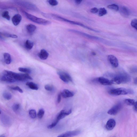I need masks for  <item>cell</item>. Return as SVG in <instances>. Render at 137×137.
Masks as SVG:
<instances>
[{
    "label": "cell",
    "instance_id": "37",
    "mask_svg": "<svg viewBox=\"0 0 137 137\" xmlns=\"http://www.w3.org/2000/svg\"><path fill=\"white\" fill-rule=\"evenodd\" d=\"M45 89L48 91H51L53 90L54 88L52 85H46L45 86Z\"/></svg>",
    "mask_w": 137,
    "mask_h": 137
},
{
    "label": "cell",
    "instance_id": "35",
    "mask_svg": "<svg viewBox=\"0 0 137 137\" xmlns=\"http://www.w3.org/2000/svg\"><path fill=\"white\" fill-rule=\"evenodd\" d=\"M137 19H134L132 20L131 22V25L132 27L137 30Z\"/></svg>",
    "mask_w": 137,
    "mask_h": 137
},
{
    "label": "cell",
    "instance_id": "6",
    "mask_svg": "<svg viewBox=\"0 0 137 137\" xmlns=\"http://www.w3.org/2000/svg\"><path fill=\"white\" fill-rule=\"evenodd\" d=\"M72 112L71 109L69 110L68 111L65 112L64 110H62L60 112L57 117L56 119L51 124L47 126V128L51 129L54 128L56 126L60 120L63 119L68 115L70 114Z\"/></svg>",
    "mask_w": 137,
    "mask_h": 137
},
{
    "label": "cell",
    "instance_id": "25",
    "mask_svg": "<svg viewBox=\"0 0 137 137\" xmlns=\"http://www.w3.org/2000/svg\"><path fill=\"white\" fill-rule=\"evenodd\" d=\"M107 8L111 10L117 11L119 10V7L118 6L115 4L110 5L107 6Z\"/></svg>",
    "mask_w": 137,
    "mask_h": 137
},
{
    "label": "cell",
    "instance_id": "39",
    "mask_svg": "<svg viewBox=\"0 0 137 137\" xmlns=\"http://www.w3.org/2000/svg\"><path fill=\"white\" fill-rule=\"evenodd\" d=\"M61 93L59 94L58 96L57 102L58 103L61 102Z\"/></svg>",
    "mask_w": 137,
    "mask_h": 137
},
{
    "label": "cell",
    "instance_id": "31",
    "mask_svg": "<svg viewBox=\"0 0 137 137\" xmlns=\"http://www.w3.org/2000/svg\"><path fill=\"white\" fill-rule=\"evenodd\" d=\"M12 108L14 112H17L20 109V104H18V103H15L13 105Z\"/></svg>",
    "mask_w": 137,
    "mask_h": 137
},
{
    "label": "cell",
    "instance_id": "22",
    "mask_svg": "<svg viewBox=\"0 0 137 137\" xmlns=\"http://www.w3.org/2000/svg\"><path fill=\"white\" fill-rule=\"evenodd\" d=\"M26 85L31 89L37 90H38V86L35 83L32 82H28L26 83Z\"/></svg>",
    "mask_w": 137,
    "mask_h": 137
},
{
    "label": "cell",
    "instance_id": "16",
    "mask_svg": "<svg viewBox=\"0 0 137 137\" xmlns=\"http://www.w3.org/2000/svg\"><path fill=\"white\" fill-rule=\"evenodd\" d=\"M49 56V54L46 50L42 49L38 54V56L41 59L46 60L47 59Z\"/></svg>",
    "mask_w": 137,
    "mask_h": 137
},
{
    "label": "cell",
    "instance_id": "26",
    "mask_svg": "<svg viewBox=\"0 0 137 137\" xmlns=\"http://www.w3.org/2000/svg\"><path fill=\"white\" fill-rule=\"evenodd\" d=\"M98 15L100 16H102L105 15L107 13L106 9L104 8H100L99 10H98Z\"/></svg>",
    "mask_w": 137,
    "mask_h": 137
},
{
    "label": "cell",
    "instance_id": "4",
    "mask_svg": "<svg viewBox=\"0 0 137 137\" xmlns=\"http://www.w3.org/2000/svg\"><path fill=\"white\" fill-rule=\"evenodd\" d=\"M108 93L112 95L119 96L133 94L134 92L133 90L131 89L120 88L111 90L108 91Z\"/></svg>",
    "mask_w": 137,
    "mask_h": 137
},
{
    "label": "cell",
    "instance_id": "40",
    "mask_svg": "<svg viewBox=\"0 0 137 137\" xmlns=\"http://www.w3.org/2000/svg\"><path fill=\"white\" fill-rule=\"evenodd\" d=\"M134 109L135 111L137 112V102H135V103L134 105Z\"/></svg>",
    "mask_w": 137,
    "mask_h": 137
},
{
    "label": "cell",
    "instance_id": "12",
    "mask_svg": "<svg viewBox=\"0 0 137 137\" xmlns=\"http://www.w3.org/2000/svg\"><path fill=\"white\" fill-rule=\"evenodd\" d=\"M108 61L111 65L115 68H117L119 65V62L117 58L113 55H110L108 56Z\"/></svg>",
    "mask_w": 137,
    "mask_h": 137
},
{
    "label": "cell",
    "instance_id": "24",
    "mask_svg": "<svg viewBox=\"0 0 137 137\" xmlns=\"http://www.w3.org/2000/svg\"><path fill=\"white\" fill-rule=\"evenodd\" d=\"M124 102L127 105L129 106L133 105L135 103V101L133 99H126L124 100Z\"/></svg>",
    "mask_w": 137,
    "mask_h": 137
},
{
    "label": "cell",
    "instance_id": "23",
    "mask_svg": "<svg viewBox=\"0 0 137 137\" xmlns=\"http://www.w3.org/2000/svg\"><path fill=\"white\" fill-rule=\"evenodd\" d=\"M34 45V43L30 40H26L25 43V47L28 50L32 49Z\"/></svg>",
    "mask_w": 137,
    "mask_h": 137
},
{
    "label": "cell",
    "instance_id": "43",
    "mask_svg": "<svg viewBox=\"0 0 137 137\" xmlns=\"http://www.w3.org/2000/svg\"><path fill=\"white\" fill-rule=\"evenodd\" d=\"M1 34H2V33L0 32V38H1V39H3V37H2Z\"/></svg>",
    "mask_w": 137,
    "mask_h": 137
},
{
    "label": "cell",
    "instance_id": "28",
    "mask_svg": "<svg viewBox=\"0 0 137 137\" xmlns=\"http://www.w3.org/2000/svg\"><path fill=\"white\" fill-rule=\"evenodd\" d=\"M18 70L19 71L28 74L30 73L31 72L30 69L26 68H19Z\"/></svg>",
    "mask_w": 137,
    "mask_h": 137
},
{
    "label": "cell",
    "instance_id": "33",
    "mask_svg": "<svg viewBox=\"0 0 137 137\" xmlns=\"http://www.w3.org/2000/svg\"><path fill=\"white\" fill-rule=\"evenodd\" d=\"M45 112V111L44 109H41L39 110L37 115L38 118L41 119L44 116Z\"/></svg>",
    "mask_w": 137,
    "mask_h": 137
},
{
    "label": "cell",
    "instance_id": "44",
    "mask_svg": "<svg viewBox=\"0 0 137 137\" xmlns=\"http://www.w3.org/2000/svg\"><path fill=\"white\" fill-rule=\"evenodd\" d=\"M92 54L93 55H96V54L94 52H93Z\"/></svg>",
    "mask_w": 137,
    "mask_h": 137
},
{
    "label": "cell",
    "instance_id": "29",
    "mask_svg": "<svg viewBox=\"0 0 137 137\" xmlns=\"http://www.w3.org/2000/svg\"><path fill=\"white\" fill-rule=\"evenodd\" d=\"M2 16L3 18L5 19L8 20H10V16L9 15V13L7 11H6L3 12L2 13Z\"/></svg>",
    "mask_w": 137,
    "mask_h": 137
},
{
    "label": "cell",
    "instance_id": "17",
    "mask_svg": "<svg viewBox=\"0 0 137 137\" xmlns=\"http://www.w3.org/2000/svg\"><path fill=\"white\" fill-rule=\"evenodd\" d=\"M62 97L64 98H67L73 97L74 93L68 90L65 89L61 93Z\"/></svg>",
    "mask_w": 137,
    "mask_h": 137
},
{
    "label": "cell",
    "instance_id": "42",
    "mask_svg": "<svg viewBox=\"0 0 137 137\" xmlns=\"http://www.w3.org/2000/svg\"><path fill=\"white\" fill-rule=\"evenodd\" d=\"M134 83L136 85H137V78H136L135 79V80L134 81Z\"/></svg>",
    "mask_w": 137,
    "mask_h": 137
},
{
    "label": "cell",
    "instance_id": "32",
    "mask_svg": "<svg viewBox=\"0 0 137 137\" xmlns=\"http://www.w3.org/2000/svg\"><path fill=\"white\" fill-rule=\"evenodd\" d=\"M3 35L5 36L8 38H18V36L15 34H12L8 33H3Z\"/></svg>",
    "mask_w": 137,
    "mask_h": 137
},
{
    "label": "cell",
    "instance_id": "13",
    "mask_svg": "<svg viewBox=\"0 0 137 137\" xmlns=\"http://www.w3.org/2000/svg\"><path fill=\"white\" fill-rule=\"evenodd\" d=\"M81 131L80 130H75L67 132L62 134L57 137H73L80 134Z\"/></svg>",
    "mask_w": 137,
    "mask_h": 137
},
{
    "label": "cell",
    "instance_id": "14",
    "mask_svg": "<svg viewBox=\"0 0 137 137\" xmlns=\"http://www.w3.org/2000/svg\"><path fill=\"white\" fill-rule=\"evenodd\" d=\"M116 123L115 120L112 119H110L107 122L106 125V128L108 130H111L114 128Z\"/></svg>",
    "mask_w": 137,
    "mask_h": 137
},
{
    "label": "cell",
    "instance_id": "5",
    "mask_svg": "<svg viewBox=\"0 0 137 137\" xmlns=\"http://www.w3.org/2000/svg\"><path fill=\"white\" fill-rule=\"evenodd\" d=\"M14 3L18 5L31 11L38 12L39 9L35 4L29 2L22 0H14Z\"/></svg>",
    "mask_w": 137,
    "mask_h": 137
},
{
    "label": "cell",
    "instance_id": "27",
    "mask_svg": "<svg viewBox=\"0 0 137 137\" xmlns=\"http://www.w3.org/2000/svg\"><path fill=\"white\" fill-rule=\"evenodd\" d=\"M3 96L4 98L7 100H10L12 98L11 94L7 92H4L3 94Z\"/></svg>",
    "mask_w": 137,
    "mask_h": 137
},
{
    "label": "cell",
    "instance_id": "36",
    "mask_svg": "<svg viewBox=\"0 0 137 137\" xmlns=\"http://www.w3.org/2000/svg\"><path fill=\"white\" fill-rule=\"evenodd\" d=\"M10 88L11 90L18 91L21 93H22L23 92V90L18 86H14V87H10Z\"/></svg>",
    "mask_w": 137,
    "mask_h": 137
},
{
    "label": "cell",
    "instance_id": "21",
    "mask_svg": "<svg viewBox=\"0 0 137 137\" xmlns=\"http://www.w3.org/2000/svg\"><path fill=\"white\" fill-rule=\"evenodd\" d=\"M3 56L6 63L8 65L10 64L12 61L11 57L10 54L8 53H5Z\"/></svg>",
    "mask_w": 137,
    "mask_h": 137
},
{
    "label": "cell",
    "instance_id": "41",
    "mask_svg": "<svg viewBox=\"0 0 137 137\" xmlns=\"http://www.w3.org/2000/svg\"><path fill=\"white\" fill-rule=\"evenodd\" d=\"M82 1V0H76L75 1L76 3L78 4H80L81 3Z\"/></svg>",
    "mask_w": 137,
    "mask_h": 137
},
{
    "label": "cell",
    "instance_id": "2",
    "mask_svg": "<svg viewBox=\"0 0 137 137\" xmlns=\"http://www.w3.org/2000/svg\"><path fill=\"white\" fill-rule=\"evenodd\" d=\"M111 80L113 84H116L120 85L130 82L131 80V78L128 74L123 72L117 74L112 78Z\"/></svg>",
    "mask_w": 137,
    "mask_h": 137
},
{
    "label": "cell",
    "instance_id": "8",
    "mask_svg": "<svg viewBox=\"0 0 137 137\" xmlns=\"http://www.w3.org/2000/svg\"><path fill=\"white\" fill-rule=\"evenodd\" d=\"M13 75L16 81H25L33 80L32 78L28 74L17 73L13 72Z\"/></svg>",
    "mask_w": 137,
    "mask_h": 137
},
{
    "label": "cell",
    "instance_id": "38",
    "mask_svg": "<svg viewBox=\"0 0 137 137\" xmlns=\"http://www.w3.org/2000/svg\"><path fill=\"white\" fill-rule=\"evenodd\" d=\"M98 9L96 7L92 8L90 10L91 12L93 13H98Z\"/></svg>",
    "mask_w": 137,
    "mask_h": 137
},
{
    "label": "cell",
    "instance_id": "46",
    "mask_svg": "<svg viewBox=\"0 0 137 137\" xmlns=\"http://www.w3.org/2000/svg\"><path fill=\"white\" fill-rule=\"evenodd\" d=\"M1 111L0 110V114H1Z\"/></svg>",
    "mask_w": 137,
    "mask_h": 137
},
{
    "label": "cell",
    "instance_id": "18",
    "mask_svg": "<svg viewBox=\"0 0 137 137\" xmlns=\"http://www.w3.org/2000/svg\"><path fill=\"white\" fill-rule=\"evenodd\" d=\"M120 12L121 15L125 17H128L130 14L129 11L128 9L124 7H122L120 8Z\"/></svg>",
    "mask_w": 137,
    "mask_h": 137
},
{
    "label": "cell",
    "instance_id": "34",
    "mask_svg": "<svg viewBox=\"0 0 137 137\" xmlns=\"http://www.w3.org/2000/svg\"><path fill=\"white\" fill-rule=\"evenodd\" d=\"M48 2L50 5L53 6H57L59 4L58 2L56 0H49Z\"/></svg>",
    "mask_w": 137,
    "mask_h": 137
},
{
    "label": "cell",
    "instance_id": "19",
    "mask_svg": "<svg viewBox=\"0 0 137 137\" xmlns=\"http://www.w3.org/2000/svg\"><path fill=\"white\" fill-rule=\"evenodd\" d=\"M1 120L3 124L6 126H9L11 124V119L5 115H3L1 117Z\"/></svg>",
    "mask_w": 137,
    "mask_h": 137
},
{
    "label": "cell",
    "instance_id": "30",
    "mask_svg": "<svg viewBox=\"0 0 137 137\" xmlns=\"http://www.w3.org/2000/svg\"><path fill=\"white\" fill-rule=\"evenodd\" d=\"M29 114L31 118L35 119L36 116V112L34 110H30L29 111Z\"/></svg>",
    "mask_w": 137,
    "mask_h": 137
},
{
    "label": "cell",
    "instance_id": "45",
    "mask_svg": "<svg viewBox=\"0 0 137 137\" xmlns=\"http://www.w3.org/2000/svg\"><path fill=\"white\" fill-rule=\"evenodd\" d=\"M0 137H5L4 136H0Z\"/></svg>",
    "mask_w": 137,
    "mask_h": 137
},
{
    "label": "cell",
    "instance_id": "7",
    "mask_svg": "<svg viewBox=\"0 0 137 137\" xmlns=\"http://www.w3.org/2000/svg\"><path fill=\"white\" fill-rule=\"evenodd\" d=\"M13 72L7 70L4 71L3 75L1 78V80L6 82L9 83L15 82L16 81L13 77Z\"/></svg>",
    "mask_w": 137,
    "mask_h": 137
},
{
    "label": "cell",
    "instance_id": "1",
    "mask_svg": "<svg viewBox=\"0 0 137 137\" xmlns=\"http://www.w3.org/2000/svg\"><path fill=\"white\" fill-rule=\"evenodd\" d=\"M42 15L45 17L48 18L53 19L54 20L63 21V22L71 24L72 25L80 26L81 27L87 29H88L92 31L93 30L92 29L84 25L82 23L69 20L68 19L62 17V16L56 14L44 13H42Z\"/></svg>",
    "mask_w": 137,
    "mask_h": 137
},
{
    "label": "cell",
    "instance_id": "9",
    "mask_svg": "<svg viewBox=\"0 0 137 137\" xmlns=\"http://www.w3.org/2000/svg\"><path fill=\"white\" fill-rule=\"evenodd\" d=\"M59 78L64 82L68 83L69 81L72 82V79L71 76L68 73L63 71H59L57 72Z\"/></svg>",
    "mask_w": 137,
    "mask_h": 137
},
{
    "label": "cell",
    "instance_id": "11",
    "mask_svg": "<svg viewBox=\"0 0 137 137\" xmlns=\"http://www.w3.org/2000/svg\"><path fill=\"white\" fill-rule=\"evenodd\" d=\"M93 81L97 82L101 85H111L113 84L111 80L104 77H100L94 79Z\"/></svg>",
    "mask_w": 137,
    "mask_h": 137
},
{
    "label": "cell",
    "instance_id": "3",
    "mask_svg": "<svg viewBox=\"0 0 137 137\" xmlns=\"http://www.w3.org/2000/svg\"><path fill=\"white\" fill-rule=\"evenodd\" d=\"M23 13L26 18L28 20L38 24L47 26L49 25L52 24V22L50 21L38 18L25 11H23Z\"/></svg>",
    "mask_w": 137,
    "mask_h": 137
},
{
    "label": "cell",
    "instance_id": "10",
    "mask_svg": "<svg viewBox=\"0 0 137 137\" xmlns=\"http://www.w3.org/2000/svg\"><path fill=\"white\" fill-rule=\"evenodd\" d=\"M122 106L121 103H117L108 111V114L111 115H117L121 109Z\"/></svg>",
    "mask_w": 137,
    "mask_h": 137
},
{
    "label": "cell",
    "instance_id": "20",
    "mask_svg": "<svg viewBox=\"0 0 137 137\" xmlns=\"http://www.w3.org/2000/svg\"><path fill=\"white\" fill-rule=\"evenodd\" d=\"M26 28L28 33H32L35 32L37 27L36 26L34 25L29 24L26 26Z\"/></svg>",
    "mask_w": 137,
    "mask_h": 137
},
{
    "label": "cell",
    "instance_id": "15",
    "mask_svg": "<svg viewBox=\"0 0 137 137\" xmlns=\"http://www.w3.org/2000/svg\"><path fill=\"white\" fill-rule=\"evenodd\" d=\"M22 16L20 14H17L13 17L12 21L14 26L18 25L22 20Z\"/></svg>",
    "mask_w": 137,
    "mask_h": 137
}]
</instances>
